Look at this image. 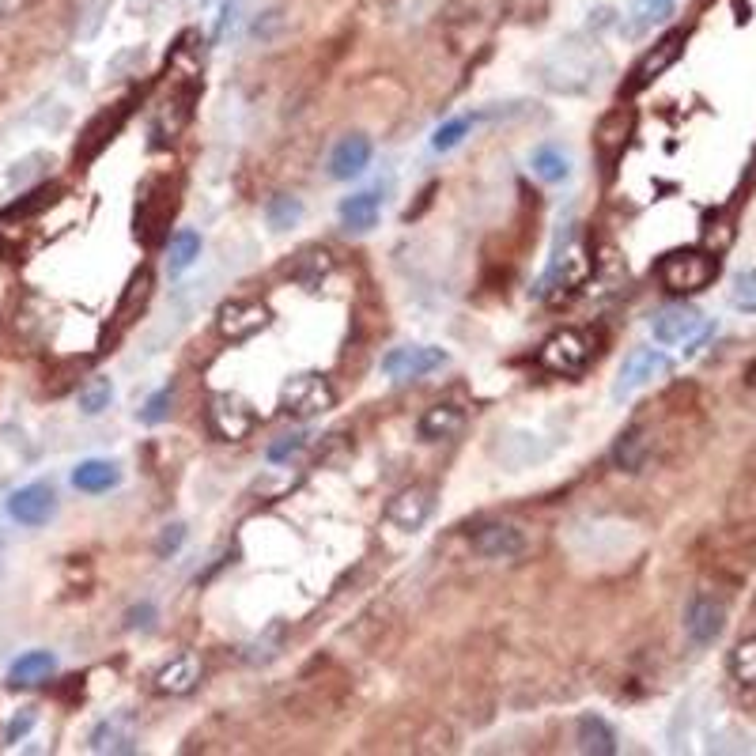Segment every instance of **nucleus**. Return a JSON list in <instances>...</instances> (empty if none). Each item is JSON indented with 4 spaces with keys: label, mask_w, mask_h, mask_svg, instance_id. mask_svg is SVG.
<instances>
[{
    "label": "nucleus",
    "mask_w": 756,
    "mask_h": 756,
    "mask_svg": "<svg viewBox=\"0 0 756 756\" xmlns=\"http://www.w3.org/2000/svg\"><path fill=\"white\" fill-rule=\"evenodd\" d=\"M658 276L673 295H696L719 276V261L704 250H677L658 265Z\"/></svg>",
    "instance_id": "f257e3e1"
},
{
    "label": "nucleus",
    "mask_w": 756,
    "mask_h": 756,
    "mask_svg": "<svg viewBox=\"0 0 756 756\" xmlns=\"http://www.w3.org/2000/svg\"><path fill=\"white\" fill-rule=\"evenodd\" d=\"M337 405V390L329 386L326 375H295L288 378L284 394H280V409L292 416V420H314V416H326Z\"/></svg>",
    "instance_id": "f03ea898"
},
{
    "label": "nucleus",
    "mask_w": 756,
    "mask_h": 756,
    "mask_svg": "<svg viewBox=\"0 0 756 756\" xmlns=\"http://www.w3.org/2000/svg\"><path fill=\"white\" fill-rule=\"evenodd\" d=\"M537 360L552 375H583V367L590 363V337L583 329H560L541 344Z\"/></svg>",
    "instance_id": "7ed1b4c3"
},
{
    "label": "nucleus",
    "mask_w": 756,
    "mask_h": 756,
    "mask_svg": "<svg viewBox=\"0 0 756 756\" xmlns=\"http://www.w3.org/2000/svg\"><path fill=\"white\" fill-rule=\"evenodd\" d=\"M666 375H670L666 352H658V348H636V352L624 360V367H620L617 382H613V397H617V401H628V397L639 394L643 386H651L654 378H666Z\"/></svg>",
    "instance_id": "20e7f679"
},
{
    "label": "nucleus",
    "mask_w": 756,
    "mask_h": 756,
    "mask_svg": "<svg viewBox=\"0 0 756 756\" xmlns=\"http://www.w3.org/2000/svg\"><path fill=\"white\" fill-rule=\"evenodd\" d=\"M447 363V352L443 348H431V344H405V348H394L382 356V375L394 378V382H413V378H424L431 371H439Z\"/></svg>",
    "instance_id": "39448f33"
},
{
    "label": "nucleus",
    "mask_w": 756,
    "mask_h": 756,
    "mask_svg": "<svg viewBox=\"0 0 756 756\" xmlns=\"http://www.w3.org/2000/svg\"><path fill=\"white\" fill-rule=\"evenodd\" d=\"M269 307L265 303H258V299H231V303H224V307L216 310V329H220V337L224 341H250L254 333H261V329L269 326Z\"/></svg>",
    "instance_id": "423d86ee"
},
{
    "label": "nucleus",
    "mask_w": 756,
    "mask_h": 756,
    "mask_svg": "<svg viewBox=\"0 0 756 756\" xmlns=\"http://www.w3.org/2000/svg\"><path fill=\"white\" fill-rule=\"evenodd\" d=\"M208 428L224 443H242L254 431V413L250 405L235 394H216L208 401Z\"/></svg>",
    "instance_id": "0eeeda50"
},
{
    "label": "nucleus",
    "mask_w": 756,
    "mask_h": 756,
    "mask_svg": "<svg viewBox=\"0 0 756 756\" xmlns=\"http://www.w3.org/2000/svg\"><path fill=\"white\" fill-rule=\"evenodd\" d=\"M8 515L16 518L19 526H27V530L46 526V522L57 515V492H53V484L35 481V484H27V488H19V492H12Z\"/></svg>",
    "instance_id": "6e6552de"
},
{
    "label": "nucleus",
    "mask_w": 756,
    "mask_h": 756,
    "mask_svg": "<svg viewBox=\"0 0 756 756\" xmlns=\"http://www.w3.org/2000/svg\"><path fill=\"white\" fill-rule=\"evenodd\" d=\"M431 511H435V499H431L428 488H420V484H413V488H405V492H397L390 503H386V522L390 526H397V530L405 533H416L428 526Z\"/></svg>",
    "instance_id": "1a4fd4ad"
},
{
    "label": "nucleus",
    "mask_w": 756,
    "mask_h": 756,
    "mask_svg": "<svg viewBox=\"0 0 756 756\" xmlns=\"http://www.w3.org/2000/svg\"><path fill=\"white\" fill-rule=\"evenodd\" d=\"M707 326V318L692 307H666L662 314H654V341L658 344H688L700 329Z\"/></svg>",
    "instance_id": "9d476101"
},
{
    "label": "nucleus",
    "mask_w": 756,
    "mask_h": 756,
    "mask_svg": "<svg viewBox=\"0 0 756 756\" xmlns=\"http://www.w3.org/2000/svg\"><path fill=\"white\" fill-rule=\"evenodd\" d=\"M469 545H473V552L484 556V560H515L526 541H522V533H518L515 526H507V522H488V526H481V530L469 537Z\"/></svg>",
    "instance_id": "9b49d317"
},
{
    "label": "nucleus",
    "mask_w": 756,
    "mask_h": 756,
    "mask_svg": "<svg viewBox=\"0 0 756 756\" xmlns=\"http://www.w3.org/2000/svg\"><path fill=\"white\" fill-rule=\"evenodd\" d=\"M722 620H726V609H722L715 598H707V594L692 598V602H688V613H685L688 639H692L696 647H707V643H715V639H719V632H722Z\"/></svg>",
    "instance_id": "f8f14e48"
},
{
    "label": "nucleus",
    "mask_w": 756,
    "mask_h": 756,
    "mask_svg": "<svg viewBox=\"0 0 756 756\" xmlns=\"http://www.w3.org/2000/svg\"><path fill=\"white\" fill-rule=\"evenodd\" d=\"M201 681V658L193 651L178 654V658H171L163 670L155 673V692H163V696H186V692H193V685Z\"/></svg>",
    "instance_id": "ddd939ff"
},
{
    "label": "nucleus",
    "mask_w": 756,
    "mask_h": 756,
    "mask_svg": "<svg viewBox=\"0 0 756 756\" xmlns=\"http://www.w3.org/2000/svg\"><path fill=\"white\" fill-rule=\"evenodd\" d=\"M367 167H371V140L367 137H344L329 155V178H337V182L360 178Z\"/></svg>",
    "instance_id": "4468645a"
},
{
    "label": "nucleus",
    "mask_w": 756,
    "mask_h": 756,
    "mask_svg": "<svg viewBox=\"0 0 756 756\" xmlns=\"http://www.w3.org/2000/svg\"><path fill=\"white\" fill-rule=\"evenodd\" d=\"M685 31H670V35L662 38L654 50H647V57L639 61L636 65V80H632V87H647V84H654L662 72L670 69L673 61L681 57V50H685Z\"/></svg>",
    "instance_id": "2eb2a0df"
},
{
    "label": "nucleus",
    "mask_w": 756,
    "mask_h": 756,
    "mask_svg": "<svg viewBox=\"0 0 756 756\" xmlns=\"http://www.w3.org/2000/svg\"><path fill=\"white\" fill-rule=\"evenodd\" d=\"M337 216H341L344 231L367 235V231H375L378 220H382V201H378V193H371V189H367V193H352V197L341 201Z\"/></svg>",
    "instance_id": "dca6fc26"
},
{
    "label": "nucleus",
    "mask_w": 756,
    "mask_h": 756,
    "mask_svg": "<svg viewBox=\"0 0 756 756\" xmlns=\"http://www.w3.org/2000/svg\"><path fill=\"white\" fill-rule=\"evenodd\" d=\"M462 428H465V413L458 405H431L428 413L420 416V424H416L424 443H447V439H454Z\"/></svg>",
    "instance_id": "f3484780"
},
{
    "label": "nucleus",
    "mask_w": 756,
    "mask_h": 756,
    "mask_svg": "<svg viewBox=\"0 0 756 756\" xmlns=\"http://www.w3.org/2000/svg\"><path fill=\"white\" fill-rule=\"evenodd\" d=\"M121 469L114 462H103V458H87L72 469V488H80L87 496H103L110 488H118Z\"/></svg>",
    "instance_id": "a211bd4d"
},
{
    "label": "nucleus",
    "mask_w": 756,
    "mask_h": 756,
    "mask_svg": "<svg viewBox=\"0 0 756 756\" xmlns=\"http://www.w3.org/2000/svg\"><path fill=\"white\" fill-rule=\"evenodd\" d=\"M91 749L95 753H133L137 749V734H133V722L125 715L103 719L91 734Z\"/></svg>",
    "instance_id": "6ab92c4d"
},
{
    "label": "nucleus",
    "mask_w": 756,
    "mask_h": 756,
    "mask_svg": "<svg viewBox=\"0 0 756 756\" xmlns=\"http://www.w3.org/2000/svg\"><path fill=\"white\" fill-rule=\"evenodd\" d=\"M53 670H57V658H53L50 651H27V654H19L16 662H12V670H8V685H12V688H31V685H38V681H46Z\"/></svg>",
    "instance_id": "aec40b11"
},
{
    "label": "nucleus",
    "mask_w": 756,
    "mask_h": 756,
    "mask_svg": "<svg viewBox=\"0 0 756 756\" xmlns=\"http://www.w3.org/2000/svg\"><path fill=\"white\" fill-rule=\"evenodd\" d=\"M575 738H579V749L594 756H613L617 753V734L609 730V722L598 719V715H583L579 726H575Z\"/></svg>",
    "instance_id": "412c9836"
},
{
    "label": "nucleus",
    "mask_w": 756,
    "mask_h": 756,
    "mask_svg": "<svg viewBox=\"0 0 756 756\" xmlns=\"http://www.w3.org/2000/svg\"><path fill=\"white\" fill-rule=\"evenodd\" d=\"M530 167L533 174H537L541 182H549V186H560V182L571 178V159H567V152L556 148V144H541V148L530 155Z\"/></svg>",
    "instance_id": "4be33fe9"
},
{
    "label": "nucleus",
    "mask_w": 756,
    "mask_h": 756,
    "mask_svg": "<svg viewBox=\"0 0 756 756\" xmlns=\"http://www.w3.org/2000/svg\"><path fill=\"white\" fill-rule=\"evenodd\" d=\"M329 273H333L329 250H307V254H299V261H295V269H292V276L307 288V292H318Z\"/></svg>",
    "instance_id": "5701e85b"
},
{
    "label": "nucleus",
    "mask_w": 756,
    "mask_h": 756,
    "mask_svg": "<svg viewBox=\"0 0 756 756\" xmlns=\"http://www.w3.org/2000/svg\"><path fill=\"white\" fill-rule=\"evenodd\" d=\"M643 462H647V435H643V428L624 431L617 439V447H613V465L624 469V473H639Z\"/></svg>",
    "instance_id": "b1692460"
},
{
    "label": "nucleus",
    "mask_w": 756,
    "mask_h": 756,
    "mask_svg": "<svg viewBox=\"0 0 756 756\" xmlns=\"http://www.w3.org/2000/svg\"><path fill=\"white\" fill-rule=\"evenodd\" d=\"M110 401H114V382L106 375H95L87 378L84 386H80V394H76V405H80V413L84 416H99L110 409Z\"/></svg>",
    "instance_id": "393cba45"
},
{
    "label": "nucleus",
    "mask_w": 756,
    "mask_h": 756,
    "mask_svg": "<svg viewBox=\"0 0 756 756\" xmlns=\"http://www.w3.org/2000/svg\"><path fill=\"white\" fill-rule=\"evenodd\" d=\"M197 258H201V235L197 231H178L171 239V246H167V269H171V276L186 273Z\"/></svg>",
    "instance_id": "a878e982"
},
{
    "label": "nucleus",
    "mask_w": 756,
    "mask_h": 756,
    "mask_svg": "<svg viewBox=\"0 0 756 756\" xmlns=\"http://www.w3.org/2000/svg\"><path fill=\"white\" fill-rule=\"evenodd\" d=\"M628 133H632V114L628 110H617V114H609V118L602 121V129H598V148H602V155H613L628 144Z\"/></svg>",
    "instance_id": "bb28decb"
},
{
    "label": "nucleus",
    "mask_w": 756,
    "mask_h": 756,
    "mask_svg": "<svg viewBox=\"0 0 756 756\" xmlns=\"http://www.w3.org/2000/svg\"><path fill=\"white\" fill-rule=\"evenodd\" d=\"M265 220H269L273 231H288V227H295L299 220H303L299 197H292V193H276L273 201L265 205Z\"/></svg>",
    "instance_id": "cd10ccee"
},
{
    "label": "nucleus",
    "mask_w": 756,
    "mask_h": 756,
    "mask_svg": "<svg viewBox=\"0 0 756 756\" xmlns=\"http://www.w3.org/2000/svg\"><path fill=\"white\" fill-rule=\"evenodd\" d=\"M730 673L741 685H756V636L741 639L738 647L730 651Z\"/></svg>",
    "instance_id": "c85d7f7f"
},
{
    "label": "nucleus",
    "mask_w": 756,
    "mask_h": 756,
    "mask_svg": "<svg viewBox=\"0 0 756 756\" xmlns=\"http://www.w3.org/2000/svg\"><path fill=\"white\" fill-rule=\"evenodd\" d=\"M469 129H473V118H450L443 121L435 133H431V148L435 152H454L458 144H462L465 137H469Z\"/></svg>",
    "instance_id": "c756f323"
},
{
    "label": "nucleus",
    "mask_w": 756,
    "mask_h": 756,
    "mask_svg": "<svg viewBox=\"0 0 756 756\" xmlns=\"http://www.w3.org/2000/svg\"><path fill=\"white\" fill-rule=\"evenodd\" d=\"M730 303L745 314H756V269L734 276V288H730Z\"/></svg>",
    "instance_id": "7c9ffc66"
},
{
    "label": "nucleus",
    "mask_w": 756,
    "mask_h": 756,
    "mask_svg": "<svg viewBox=\"0 0 756 756\" xmlns=\"http://www.w3.org/2000/svg\"><path fill=\"white\" fill-rule=\"evenodd\" d=\"M171 401H174V390L171 386H163L159 394L148 397V405L140 409V420H144V424H163V420L171 416Z\"/></svg>",
    "instance_id": "2f4dec72"
},
{
    "label": "nucleus",
    "mask_w": 756,
    "mask_h": 756,
    "mask_svg": "<svg viewBox=\"0 0 756 756\" xmlns=\"http://www.w3.org/2000/svg\"><path fill=\"white\" fill-rule=\"evenodd\" d=\"M673 4H677V0H639V4H636V16H639L636 27H651V23H662V19L673 12Z\"/></svg>",
    "instance_id": "473e14b6"
},
{
    "label": "nucleus",
    "mask_w": 756,
    "mask_h": 756,
    "mask_svg": "<svg viewBox=\"0 0 756 756\" xmlns=\"http://www.w3.org/2000/svg\"><path fill=\"white\" fill-rule=\"evenodd\" d=\"M35 719H38L35 707H23L16 719L8 722V730H4V741H8V745H16V741H23L27 734H31V726H35Z\"/></svg>",
    "instance_id": "72a5a7b5"
},
{
    "label": "nucleus",
    "mask_w": 756,
    "mask_h": 756,
    "mask_svg": "<svg viewBox=\"0 0 756 756\" xmlns=\"http://www.w3.org/2000/svg\"><path fill=\"white\" fill-rule=\"evenodd\" d=\"M303 447H307V435H288L284 443L269 447V462H288V458H295Z\"/></svg>",
    "instance_id": "f704fd0d"
},
{
    "label": "nucleus",
    "mask_w": 756,
    "mask_h": 756,
    "mask_svg": "<svg viewBox=\"0 0 756 756\" xmlns=\"http://www.w3.org/2000/svg\"><path fill=\"white\" fill-rule=\"evenodd\" d=\"M182 541H186V526H167L163 537H159V545H155V552H159V556H171V552L182 549Z\"/></svg>",
    "instance_id": "c9c22d12"
},
{
    "label": "nucleus",
    "mask_w": 756,
    "mask_h": 756,
    "mask_svg": "<svg viewBox=\"0 0 756 756\" xmlns=\"http://www.w3.org/2000/svg\"><path fill=\"white\" fill-rule=\"evenodd\" d=\"M152 617H155L152 605H140V609H133V613H129V628H137V624H144V628H148V624H152Z\"/></svg>",
    "instance_id": "e433bc0d"
},
{
    "label": "nucleus",
    "mask_w": 756,
    "mask_h": 756,
    "mask_svg": "<svg viewBox=\"0 0 756 756\" xmlns=\"http://www.w3.org/2000/svg\"><path fill=\"white\" fill-rule=\"evenodd\" d=\"M0 571H4V541H0Z\"/></svg>",
    "instance_id": "4c0bfd02"
}]
</instances>
